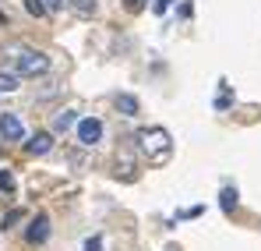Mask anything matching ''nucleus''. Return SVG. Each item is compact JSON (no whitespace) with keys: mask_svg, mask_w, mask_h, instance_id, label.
Wrapping results in <instances>:
<instances>
[{"mask_svg":"<svg viewBox=\"0 0 261 251\" xmlns=\"http://www.w3.org/2000/svg\"><path fill=\"white\" fill-rule=\"evenodd\" d=\"M170 4H173V0H152V11H155V14H166Z\"/></svg>","mask_w":261,"mask_h":251,"instance_id":"4468645a","label":"nucleus"},{"mask_svg":"<svg viewBox=\"0 0 261 251\" xmlns=\"http://www.w3.org/2000/svg\"><path fill=\"white\" fill-rule=\"evenodd\" d=\"M117 110H120L124 117H134V113H138V99L127 96V92H120V96H117Z\"/></svg>","mask_w":261,"mask_h":251,"instance_id":"0eeeda50","label":"nucleus"},{"mask_svg":"<svg viewBox=\"0 0 261 251\" xmlns=\"http://www.w3.org/2000/svg\"><path fill=\"white\" fill-rule=\"evenodd\" d=\"M99 248H102V241H99V237H88V241H85V251H99Z\"/></svg>","mask_w":261,"mask_h":251,"instance_id":"dca6fc26","label":"nucleus"},{"mask_svg":"<svg viewBox=\"0 0 261 251\" xmlns=\"http://www.w3.org/2000/svg\"><path fill=\"white\" fill-rule=\"evenodd\" d=\"M78 142H82V145H95V142H102V121H99V117H85V121H78Z\"/></svg>","mask_w":261,"mask_h":251,"instance_id":"20e7f679","label":"nucleus"},{"mask_svg":"<svg viewBox=\"0 0 261 251\" xmlns=\"http://www.w3.org/2000/svg\"><path fill=\"white\" fill-rule=\"evenodd\" d=\"M138 149H141L152 163H163V159H170L173 138H170L166 127H145V131H138Z\"/></svg>","mask_w":261,"mask_h":251,"instance_id":"f257e3e1","label":"nucleus"},{"mask_svg":"<svg viewBox=\"0 0 261 251\" xmlns=\"http://www.w3.org/2000/svg\"><path fill=\"white\" fill-rule=\"evenodd\" d=\"M18 219H21V212H18V209H14V212H7V216H4V230H11V226H14Z\"/></svg>","mask_w":261,"mask_h":251,"instance_id":"2eb2a0df","label":"nucleus"},{"mask_svg":"<svg viewBox=\"0 0 261 251\" xmlns=\"http://www.w3.org/2000/svg\"><path fill=\"white\" fill-rule=\"evenodd\" d=\"M127 7L130 11H141V0H127Z\"/></svg>","mask_w":261,"mask_h":251,"instance_id":"a211bd4d","label":"nucleus"},{"mask_svg":"<svg viewBox=\"0 0 261 251\" xmlns=\"http://www.w3.org/2000/svg\"><path fill=\"white\" fill-rule=\"evenodd\" d=\"M25 11H29L32 18H43V14H46V4H43V0H25Z\"/></svg>","mask_w":261,"mask_h":251,"instance_id":"f8f14e48","label":"nucleus"},{"mask_svg":"<svg viewBox=\"0 0 261 251\" xmlns=\"http://www.w3.org/2000/svg\"><path fill=\"white\" fill-rule=\"evenodd\" d=\"M0 138L4 142H21L25 138V124L18 121V113H0Z\"/></svg>","mask_w":261,"mask_h":251,"instance_id":"7ed1b4c3","label":"nucleus"},{"mask_svg":"<svg viewBox=\"0 0 261 251\" xmlns=\"http://www.w3.org/2000/svg\"><path fill=\"white\" fill-rule=\"evenodd\" d=\"M219 198H222V209L229 212L233 206H237V188H222V195H219Z\"/></svg>","mask_w":261,"mask_h":251,"instance_id":"9b49d317","label":"nucleus"},{"mask_svg":"<svg viewBox=\"0 0 261 251\" xmlns=\"http://www.w3.org/2000/svg\"><path fill=\"white\" fill-rule=\"evenodd\" d=\"M14 88H18V75L0 71V92H14Z\"/></svg>","mask_w":261,"mask_h":251,"instance_id":"9d476101","label":"nucleus"},{"mask_svg":"<svg viewBox=\"0 0 261 251\" xmlns=\"http://www.w3.org/2000/svg\"><path fill=\"white\" fill-rule=\"evenodd\" d=\"M71 7H74L82 18H92V14H95V0H71Z\"/></svg>","mask_w":261,"mask_h":251,"instance_id":"6e6552de","label":"nucleus"},{"mask_svg":"<svg viewBox=\"0 0 261 251\" xmlns=\"http://www.w3.org/2000/svg\"><path fill=\"white\" fill-rule=\"evenodd\" d=\"M14 67H18V78H39V75L49 71V57L39 53V50H18Z\"/></svg>","mask_w":261,"mask_h":251,"instance_id":"f03ea898","label":"nucleus"},{"mask_svg":"<svg viewBox=\"0 0 261 251\" xmlns=\"http://www.w3.org/2000/svg\"><path fill=\"white\" fill-rule=\"evenodd\" d=\"M25 149H29L32 156H46V152L53 149V134H49V131H36V134L25 142Z\"/></svg>","mask_w":261,"mask_h":251,"instance_id":"423d86ee","label":"nucleus"},{"mask_svg":"<svg viewBox=\"0 0 261 251\" xmlns=\"http://www.w3.org/2000/svg\"><path fill=\"white\" fill-rule=\"evenodd\" d=\"M46 4V11H60V7H64V0H43Z\"/></svg>","mask_w":261,"mask_h":251,"instance_id":"f3484780","label":"nucleus"},{"mask_svg":"<svg viewBox=\"0 0 261 251\" xmlns=\"http://www.w3.org/2000/svg\"><path fill=\"white\" fill-rule=\"evenodd\" d=\"M46 237H49V216H46V212H39V216L29 223V230H25V241H29V244H43Z\"/></svg>","mask_w":261,"mask_h":251,"instance_id":"39448f33","label":"nucleus"},{"mask_svg":"<svg viewBox=\"0 0 261 251\" xmlns=\"http://www.w3.org/2000/svg\"><path fill=\"white\" fill-rule=\"evenodd\" d=\"M0 191H14V177L11 173H0Z\"/></svg>","mask_w":261,"mask_h":251,"instance_id":"ddd939ff","label":"nucleus"},{"mask_svg":"<svg viewBox=\"0 0 261 251\" xmlns=\"http://www.w3.org/2000/svg\"><path fill=\"white\" fill-rule=\"evenodd\" d=\"M53 127H57V131H67V127H74V110H64V113H57Z\"/></svg>","mask_w":261,"mask_h":251,"instance_id":"1a4fd4ad","label":"nucleus"}]
</instances>
